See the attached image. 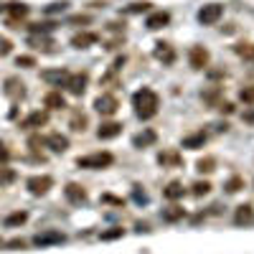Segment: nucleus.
<instances>
[{
	"label": "nucleus",
	"instance_id": "nucleus-1",
	"mask_svg": "<svg viewBox=\"0 0 254 254\" xmlns=\"http://www.w3.org/2000/svg\"><path fill=\"white\" fill-rule=\"evenodd\" d=\"M132 107H135V115L140 120H153L160 110V97L155 89L150 87H142L132 94Z\"/></svg>",
	"mask_w": 254,
	"mask_h": 254
},
{
	"label": "nucleus",
	"instance_id": "nucleus-2",
	"mask_svg": "<svg viewBox=\"0 0 254 254\" xmlns=\"http://www.w3.org/2000/svg\"><path fill=\"white\" fill-rule=\"evenodd\" d=\"M115 163V155L107 153V150H99V153H92V155H79L76 158V165L84 168V171H102V168H110Z\"/></svg>",
	"mask_w": 254,
	"mask_h": 254
},
{
	"label": "nucleus",
	"instance_id": "nucleus-3",
	"mask_svg": "<svg viewBox=\"0 0 254 254\" xmlns=\"http://www.w3.org/2000/svg\"><path fill=\"white\" fill-rule=\"evenodd\" d=\"M221 15H224V5L221 3H206L201 10H198V23L201 26H214V23H219L221 20Z\"/></svg>",
	"mask_w": 254,
	"mask_h": 254
},
{
	"label": "nucleus",
	"instance_id": "nucleus-4",
	"mask_svg": "<svg viewBox=\"0 0 254 254\" xmlns=\"http://www.w3.org/2000/svg\"><path fill=\"white\" fill-rule=\"evenodd\" d=\"M26 188H28V193L31 196H46L49 190L54 188V178L51 176H31L28 181H26Z\"/></svg>",
	"mask_w": 254,
	"mask_h": 254
},
{
	"label": "nucleus",
	"instance_id": "nucleus-5",
	"mask_svg": "<svg viewBox=\"0 0 254 254\" xmlns=\"http://www.w3.org/2000/svg\"><path fill=\"white\" fill-rule=\"evenodd\" d=\"M87 81H89V74L87 71H79V74H69L66 81H64V89L74 97H81L87 92Z\"/></svg>",
	"mask_w": 254,
	"mask_h": 254
},
{
	"label": "nucleus",
	"instance_id": "nucleus-6",
	"mask_svg": "<svg viewBox=\"0 0 254 254\" xmlns=\"http://www.w3.org/2000/svg\"><path fill=\"white\" fill-rule=\"evenodd\" d=\"M94 110L102 115V117H112L117 110H120V99L115 94H99L94 99Z\"/></svg>",
	"mask_w": 254,
	"mask_h": 254
},
{
	"label": "nucleus",
	"instance_id": "nucleus-7",
	"mask_svg": "<svg viewBox=\"0 0 254 254\" xmlns=\"http://www.w3.org/2000/svg\"><path fill=\"white\" fill-rule=\"evenodd\" d=\"M153 56L163 64V66H171L176 61V49L168 44V41H155V49H153Z\"/></svg>",
	"mask_w": 254,
	"mask_h": 254
},
{
	"label": "nucleus",
	"instance_id": "nucleus-8",
	"mask_svg": "<svg viewBox=\"0 0 254 254\" xmlns=\"http://www.w3.org/2000/svg\"><path fill=\"white\" fill-rule=\"evenodd\" d=\"M208 61H211V54H208L206 46H190V51H188V64L193 69H206Z\"/></svg>",
	"mask_w": 254,
	"mask_h": 254
},
{
	"label": "nucleus",
	"instance_id": "nucleus-9",
	"mask_svg": "<svg viewBox=\"0 0 254 254\" xmlns=\"http://www.w3.org/2000/svg\"><path fill=\"white\" fill-rule=\"evenodd\" d=\"M66 242V237L61 234V231H56V229H49V231H41V234H36L33 237V244L36 247H51V244H64Z\"/></svg>",
	"mask_w": 254,
	"mask_h": 254
},
{
	"label": "nucleus",
	"instance_id": "nucleus-10",
	"mask_svg": "<svg viewBox=\"0 0 254 254\" xmlns=\"http://www.w3.org/2000/svg\"><path fill=\"white\" fill-rule=\"evenodd\" d=\"M5 10L10 13V20H8V26H10V28H18V26H15L18 20H20V18H26V15L31 13V8H28L26 3H18V0L8 3V5H5Z\"/></svg>",
	"mask_w": 254,
	"mask_h": 254
},
{
	"label": "nucleus",
	"instance_id": "nucleus-11",
	"mask_svg": "<svg viewBox=\"0 0 254 254\" xmlns=\"http://www.w3.org/2000/svg\"><path fill=\"white\" fill-rule=\"evenodd\" d=\"M3 92H5L10 99H15V102H18V99H23V97H26V84L20 81L18 76H8V79H5V89H3Z\"/></svg>",
	"mask_w": 254,
	"mask_h": 254
},
{
	"label": "nucleus",
	"instance_id": "nucleus-12",
	"mask_svg": "<svg viewBox=\"0 0 254 254\" xmlns=\"http://www.w3.org/2000/svg\"><path fill=\"white\" fill-rule=\"evenodd\" d=\"M234 224H237V226H249V224H254V206H252V203L237 206V211H234Z\"/></svg>",
	"mask_w": 254,
	"mask_h": 254
},
{
	"label": "nucleus",
	"instance_id": "nucleus-13",
	"mask_svg": "<svg viewBox=\"0 0 254 254\" xmlns=\"http://www.w3.org/2000/svg\"><path fill=\"white\" fill-rule=\"evenodd\" d=\"M49 122V112H31L26 120H20L18 127H23V130H38V127H44Z\"/></svg>",
	"mask_w": 254,
	"mask_h": 254
},
{
	"label": "nucleus",
	"instance_id": "nucleus-14",
	"mask_svg": "<svg viewBox=\"0 0 254 254\" xmlns=\"http://www.w3.org/2000/svg\"><path fill=\"white\" fill-rule=\"evenodd\" d=\"M94 44H99V33H94V31H84V33H76L71 38V46L74 49H89Z\"/></svg>",
	"mask_w": 254,
	"mask_h": 254
},
{
	"label": "nucleus",
	"instance_id": "nucleus-15",
	"mask_svg": "<svg viewBox=\"0 0 254 254\" xmlns=\"http://www.w3.org/2000/svg\"><path fill=\"white\" fill-rule=\"evenodd\" d=\"M158 165H163V168H181L183 165V155L178 150H163V153H158Z\"/></svg>",
	"mask_w": 254,
	"mask_h": 254
},
{
	"label": "nucleus",
	"instance_id": "nucleus-16",
	"mask_svg": "<svg viewBox=\"0 0 254 254\" xmlns=\"http://www.w3.org/2000/svg\"><path fill=\"white\" fill-rule=\"evenodd\" d=\"M122 132V122H102L99 125V130H97V137L99 140H115L117 135Z\"/></svg>",
	"mask_w": 254,
	"mask_h": 254
},
{
	"label": "nucleus",
	"instance_id": "nucleus-17",
	"mask_svg": "<svg viewBox=\"0 0 254 254\" xmlns=\"http://www.w3.org/2000/svg\"><path fill=\"white\" fill-rule=\"evenodd\" d=\"M168 23H171V13H165V10H155V13H150V15H147V20H145V26L150 28V31L165 28Z\"/></svg>",
	"mask_w": 254,
	"mask_h": 254
},
{
	"label": "nucleus",
	"instance_id": "nucleus-18",
	"mask_svg": "<svg viewBox=\"0 0 254 254\" xmlns=\"http://www.w3.org/2000/svg\"><path fill=\"white\" fill-rule=\"evenodd\" d=\"M64 196H66L71 203H87V190H84L79 183H66V188H64Z\"/></svg>",
	"mask_w": 254,
	"mask_h": 254
},
{
	"label": "nucleus",
	"instance_id": "nucleus-19",
	"mask_svg": "<svg viewBox=\"0 0 254 254\" xmlns=\"http://www.w3.org/2000/svg\"><path fill=\"white\" fill-rule=\"evenodd\" d=\"M44 145H49L54 153H66V147H69V137L66 135H61V132H54L44 140Z\"/></svg>",
	"mask_w": 254,
	"mask_h": 254
},
{
	"label": "nucleus",
	"instance_id": "nucleus-20",
	"mask_svg": "<svg viewBox=\"0 0 254 254\" xmlns=\"http://www.w3.org/2000/svg\"><path fill=\"white\" fill-rule=\"evenodd\" d=\"M155 140H158V132L147 127V130H142V132H137V135L132 137V145L142 150V147H150V145H155Z\"/></svg>",
	"mask_w": 254,
	"mask_h": 254
},
{
	"label": "nucleus",
	"instance_id": "nucleus-21",
	"mask_svg": "<svg viewBox=\"0 0 254 254\" xmlns=\"http://www.w3.org/2000/svg\"><path fill=\"white\" fill-rule=\"evenodd\" d=\"M163 196H165L168 201H181V198L186 196V188H183L181 181H171V183L163 188Z\"/></svg>",
	"mask_w": 254,
	"mask_h": 254
},
{
	"label": "nucleus",
	"instance_id": "nucleus-22",
	"mask_svg": "<svg viewBox=\"0 0 254 254\" xmlns=\"http://www.w3.org/2000/svg\"><path fill=\"white\" fill-rule=\"evenodd\" d=\"M44 104H46L49 110H64V107H66V99H64V94L59 89H51V92H46Z\"/></svg>",
	"mask_w": 254,
	"mask_h": 254
},
{
	"label": "nucleus",
	"instance_id": "nucleus-23",
	"mask_svg": "<svg viewBox=\"0 0 254 254\" xmlns=\"http://www.w3.org/2000/svg\"><path fill=\"white\" fill-rule=\"evenodd\" d=\"M206 132L201 130V132H193V135H186L183 137V147H188V150H198V147H203V142H206Z\"/></svg>",
	"mask_w": 254,
	"mask_h": 254
},
{
	"label": "nucleus",
	"instance_id": "nucleus-24",
	"mask_svg": "<svg viewBox=\"0 0 254 254\" xmlns=\"http://www.w3.org/2000/svg\"><path fill=\"white\" fill-rule=\"evenodd\" d=\"M234 54L244 61H254V44L252 41H239V44H234Z\"/></svg>",
	"mask_w": 254,
	"mask_h": 254
},
{
	"label": "nucleus",
	"instance_id": "nucleus-25",
	"mask_svg": "<svg viewBox=\"0 0 254 254\" xmlns=\"http://www.w3.org/2000/svg\"><path fill=\"white\" fill-rule=\"evenodd\" d=\"M28 46H33L38 51H51L56 44H54V38H49V36H31L28 38Z\"/></svg>",
	"mask_w": 254,
	"mask_h": 254
},
{
	"label": "nucleus",
	"instance_id": "nucleus-26",
	"mask_svg": "<svg viewBox=\"0 0 254 254\" xmlns=\"http://www.w3.org/2000/svg\"><path fill=\"white\" fill-rule=\"evenodd\" d=\"M66 76H69V71H66V69H56V71H44V74H41V79H44V81H56L59 87H64Z\"/></svg>",
	"mask_w": 254,
	"mask_h": 254
},
{
	"label": "nucleus",
	"instance_id": "nucleus-27",
	"mask_svg": "<svg viewBox=\"0 0 254 254\" xmlns=\"http://www.w3.org/2000/svg\"><path fill=\"white\" fill-rule=\"evenodd\" d=\"M196 171L198 173H214L216 171V158H211V155H206V158H201L198 163H196Z\"/></svg>",
	"mask_w": 254,
	"mask_h": 254
},
{
	"label": "nucleus",
	"instance_id": "nucleus-28",
	"mask_svg": "<svg viewBox=\"0 0 254 254\" xmlns=\"http://www.w3.org/2000/svg\"><path fill=\"white\" fill-rule=\"evenodd\" d=\"M183 216H186V208H181V206H171V208L163 211V219L171 221V224H173V221H181Z\"/></svg>",
	"mask_w": 254,
	"mask_h": 254
},
{
	"label": "nucleus",
	"instance_id": "nucleus-29",
	"mask_svg": "<svg viewBox=\"0 0 254 254\" xmlns=\"http://www.w3.org/2000/svg\"><path fill=\"white\" fill-rule=\"evenodd\" d=\"M211 188H214V186H211L208 181H196L193 186H190V193H193L196 198H201V196H208L211 193Z\"/></svg>",
	"mask_w": 254,
	"mask_h": 254
},
{
	"label": "nucleus",
	"instance_id": "nucleus-30",
	"mask_svg": "<svg viewBox=\"0 0 254 254\" xmlns=\"http://www.w3.org/2000/svg\"><path fill=\"white\" fill-rule=\"evenodd\" d=\"M150 8H153V3H147V0H137V3H130V5H127L125 13H127V15H135V13H147Z\"/></svg>",
	"mask_w": 254,
	"mask_h": 254
},
{
	"label": "nucleus",
	"instance_id": "nucleus-31",
	"mask_svg": "<svg viewBox=\"0 0 254 254\" xmlns=\"http://www.w3.org/2000/svg\"><path fill=\"white\" fill-rule=\"evenodd\" d=\"M15 178H18V173L13 171V168H5V165H0V188L10 186V183H13Z\"/></svg>",
	"mask_w": 254,
	"mask_h": 254
},
{
	"label": "nucleus",
	"instance_id": "nucleus-32",
	"mask_svg": "<svg viewBox=\"0 0 254 254\" xmlns=\"http://www.w3.org/2000/svg\"><path fill=\"white\" fill-rule=\"evenodd\" d=\"M224 188H226V193H239V190L244 188V178H242V176H231V178L224 183Z\"/></svg>",
	"mask_w": 254,
	"mask_h": 254
},
{
	"label": "nucleus",
	"instance_id": "nucleus-33",
	"mask_svg": "<svg viewBox=\"0 0 254 254\" xmlns=\"http://www.w3.org/2000/svg\"><path fill=\"white\" fill-rule=\"evenodd\" d=\"M87 125H89L87 115H81V112H76V115L71 117V130H74V132H84V130H87Z\"/></svg>",
	"mask_w": 254,
	"mask_h": 254
},
{
	"label": "nucleus",
	"instance_id": "nucleus-34",
	"mask_svg": "<svg viewBox=\"0 0 254 254\" xmlns=\"http://www.w3.org/2000/svg\"><path fill=\"white\" fill-rule=\"evenodd\" d=\"M28 28H31V36H49L56 28V23H33Z\"/></svg>",
	"mask_w": 254,
	"mask_h": 254
},
{
	"label": "nucleus",
	"instance_id": "nucleus-35",
	"mask_svg": "<svg viewBox=\"0 0 254 254\" xmlns=\"http://www.w3.org/2000/svg\"><path fill=\"white\" fill-rule=\"evenodd\" d=\"M28 221V214L26 211H15V214H10L5 219V226H20V224H26Z\"/></svg>",
	"mask_w": 254,
	"mask_h": 254
},
{
	"label": "nucleus",
	"instance_id": "nucleus-36",
	"mask_svg": "<svg viewBox=\"0 0 254 254\" xmlns=\"http://www.w3.org/2000/svg\"><path fill=\"white\" fill-rule=\"evenodd\" d=\"M122 237H125V229H120V226H115L110 231H102V234H99L102 242H112V239H122Z\"/></svg>",
	"mask_w": 254,
	"mask_h": 254
},
{
	"label": "nucleus",
	"instance_id": "nucleus-37",
	"mask_svg": "<svg viewBox=\"0 0 254 254\" xmlns=\"http://www.w3.org/2000/svg\"><path fill=\"white\" fill-rule=\"evenodd\" d=\"M239 99H242L244 104H254V87H244V89L239 92Z\"/></svg>",
	"mask_w": 254,
	"mask_h": 254
},
{
	"label": "nucleus",
	"instance_id": "nucleus-38",
	"mask_svg": "<svg viewBox=\"0 0 254 254\" xmlns=\"http://www.w3.org/2000/svg\"><path fill=\"white\" fill-rule=\"evenodd\" d=\"M15 66L31 69V66H36V59H33V56H18V59H15Z\"/></svg>",
	"mask_w": 254,
	"mask_h": 254
},
{
	"label": "nucleus",
	"instance_id": "nucleus-39",
	"mask_svg": "<svg viewBox=\"0 0 254 254\" xmlns=\"http://www.w3.org/2000/svg\"><path fill=\"white\" fill-rule=\"evenodd\" d=\"M10 51H13V44H10V38L0 36V56H8Z\"/></svg>",
	"mask_w": 254,
	"mask_h": 254
},
{
	"label": "nucleus",
	"instance_id": "nucleus-40",
	"mask_svg": "<svg viewBox=\"0 0 254 254\" xmlns=\"http://www.w3.org/2000/svg\"><path fill=\"white\" fill-rule=\"evenodd\" d=\"M203 97V102H208V104H219V87H214L211 92H206V94H201Z\"/></svg>",
	"mask_w": 254,
	"mask_h": 254
},
{
	"label": "nucleus",
	"instance_id": "nucleus-41",
	"mask_svg": "<svg viewBox=\"0 0 254 254\" xmlns=\"http://www.w3.org/2000/svg\"><path fill=\"white\" fill-rule=\"evenodd\" d=\"M26 239H20V237H15V239H10V242H5V247H10V249H26Z\"/></svg>",
	"mask_w": 254,
	"mask_h": 254
},
{
	"label": "nucleus",
	"instance_id": "nucleus-42",
	"mask_svg": "<svg viewBox=\"0 0 254 254\" xmlns=\"http://www.w3.org/2000/svg\"><path fill=\"white\" fill-rule=\"evenodd\" d=\"M66 0H61V3H51L49 8H46V13H59V10H66Z\"/></svg>",
	"mask_w": 254,
	"mask_h": 254
},
{
	"label": "nucleus",
	"instance_id": "nucleus-43",
	"mask_svg": "<svg viewBox=\"0 0 254 254\" xmlns=\"http://www.w3.org/2000/svg\"><path fill=\"white\" fill-rule=\"evenodd\" d=\"M132 196H135V201H137V203H147V193H145V190H140V186H135Z\"/></svg>",
	"mask_w": 254,
	"mask_h": 254
},
{
	"label": "nucleus",
	"instance_id": "nucleus-44",
	"mask_svg": "<svg viewBox=\"0 0 254 254\" xmlns=\"http://www.w3.org/2000/svg\"><path fill=\"white\" fill-rule=\"evenodd\" d=\"M125 64H127V56H117V59H115V64H112V69H110V71H115V74H117V71H120V69L125 66Z\"/></svg>",
	"mask_w": 254,
	"mask_h": 254
},
{
	"label": "nucleus",
	"instance_id": "nucleus-45",
	"mask_svg": "<svg viewBox=\"0 0 254 254\" xmlns=\"http://www.w3.org/2000/svg\"><path fill=\"white\" fill-rule=\"evenodd\" d=\"M216 107H219L224 115H231V112H234V104H231V102H219Z\"/></svg>",
	"mask_w": 254,
	"mask_h": 254
},
{
	"label": "nucleus",
	"instance_id": "nucleus-46",
	"mask_svg": "<svg viewBox=\"0 0 254 254\" xmlns=\"http://www.w3.org/2000/svg\"><path fill=\"white\" fill-rule=\"evenodd\" d=\"M102 201H104V203H115V206H125V201H122V198H115V196H110V193H104V196H102Z\"/></svg>",
	"mask_w": 254,
	"mask_h": 254
},
{
	"label": "nucleus",
	"instance_id": "nucleus-47",
	"mask_svg": "<svg viewBox=\"0 0 254 254\" xmlns=\"http://www.w3.org/2000/svg\"><path fill=\"white\" fill-rule=\"evenodd\" d=\"M8 158H10V150L5 145H0V165H5L8 163Z\"/></svg>",
	"mask_w": 254,
	"mask_h": 254
},
{
	"label": "nucleus",
	"instance_id": "nucleus-48",
	"mask_svg": "<svg viewBox=\"0 0 254 254\" xmlns=\"http://www.w3.org/2000/svg\"><path fill=\"white\" fill-rule=\"evenodd\" d=\"M89 15H74V18H69V23H89Z\"/></svg>",
	"mask_w": 254,
	"mask_h": 254
},
{
	"label": "nucleus",
	"instance_id": "nucleus-49",
	"mask_svg": "<svg viewBox=\"0 0 254 254\" xmlns=\"http://www.w3.org/2000/svg\"><path fill=\"white\" fill-rule=\"evenodd\" d=\"M242 117H244V122H249V125H254V110H247V112H244Z\"/></svg>",
	"mask_w": 254,
	"mask_h": 254
},
{
	"label": "nucleus",
	"instance_id": "nucleus-50",
	"mask_svg": "<svg viewBox=\"0 0 254 254\" xmlns=\"http://www.w3.org/2000/svg\"><path fill=\"white\" fill-rule=\"evenodd\" d=\"M0 247H5V242H3V237H0Z\"/></svg>",
	"mask_w": 254,
	"mask_h": 254
},
{
	"label": "nucleus",
	"instance_id": "nucleus-51",
	"mask_svg": "<svg viewBox=\"0 0 254 254\" xmlns=\"http://www.w3.org/2000/svg\"><path fill=\"white\" fill-rule=\"evenodd\" d=\"M0 10H5V5H0Z\"/></svg>",
	"mask_w": 254,
	"mask_h": 254
}]
</instances>
